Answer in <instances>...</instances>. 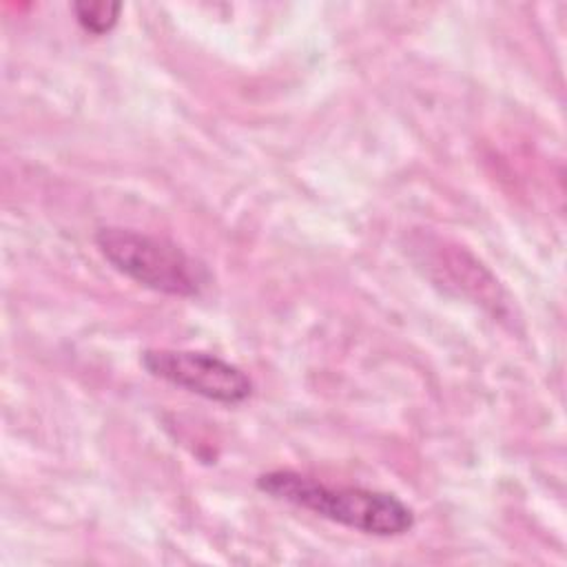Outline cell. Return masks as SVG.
<instances>
[{
  "label": "cell",
  "instance_id": "1",
  "mask_svg": "<svg viewBox=\"0 0 567 567\" xmlns=\"http://www.w3.org/2000/svg\"><path fill=\"white\" fill-rule=\"evenodd\" d=\"M257 489L270 498L312 512L348 529L392 538L412 532L414 509L399 496L359 485H328L295 470H270L257 476Z\"/></svg>",
  "mask_w": 567,
  "mask_h": 567
},
{
  "label": "cell",
  "instance_id": "2",
  "mask_svg": "<svg viewBox=\"0 0 567 567\" xmlns=\"http://www.w3.org/2000/svg\"><path fill=\"white\" fill-rule=\"evenodd\" d=\"M93 241L117 272L148 290L190 299L199 297L210 284L206 264L166 237L104 226L93 235Z\"/></svg>",
  "mask_w": 567,
  "mask_h": 567
},
{
  "label": "cell",
  "instance_id": "3",
  "mask_svg": "<svg viewBox=\"0 0 567 567\" xmlns=\"http://www.w3.org/2000/svg\"><path fill=\"white\" fill-rule=\"evenodd\" d=\"M140 363L151 377L221 405L244 403L255 390L241 368L210 352L151 348L142 352Z\"/></svg>",
  "mask_w": 567,
  "mask_h": 567
},
{
  "label": "cell",
  "instance_id": "4",
  "mask_svg": "<svg viewBox=\"0 0 567 567\" xmlns=\"http://www.w3.org/2000/svg\"><path fill=\"white\" fill-rule=\"evenodd\" d=\"M120 11H122V4L120 2H75L73 4V13H75V20L78 24L93 33V35H104L109 33L115 24H117V18H120Z\"/></svg>",
  "mask_w": 567,
  "mask_h": 567
}]
</instances>
